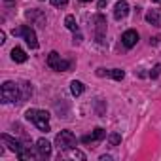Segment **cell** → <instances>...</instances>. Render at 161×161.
Listing matches in <instances>:
<instances>
[{"mask_svg":"<svg viewBox=\"0 0 161 161\" xmlns=\"http://www.w3.org/2000/svg\"><path fill=\"white\" fill-rule=\"evenodd\" d=\"M25 118H27L29 121H32L40 131H44V133L51 131V127H49V112L38 110V108H29V110L25 112Z\"/></svg>","mask_w":161,"mask_h":161,"instance_id":"1","label":"cell"},{"mask_svg":"<svg viewBox=\"0 0 161 161\" xmlns=\"http://www.w3.org/2000/svg\"><path fill=\"white\" fill-rule=\"evenodd\" d=\"M0 99H2L4 104L23 101L21 99V86H17L15 82H4L2 84V89H0Z\"/></svg>","mask_w":161,"mask_h":161,"instance_id":"2","label":"cell"},{"mask_svg":"<svg viewBox=\"0 0 161 161\" xmlns=\"http://www.w3.org/2000/svg\"><path fill=\"white\" fill-rule=\"evenodd\" d=\"M12 34H14V36H23L31 49H36V47H38L36 32H34V29H31L29 25H23V27H19V29H14V31H12Z\"/></svg>","mask_w":161,"mask_h":161,"instance_id":"3","label":"cell"},{"mask_svg":"<svg viewBox=\"0 0 161 161\" xmlns=\"http://www.w3.org/2000/svg\"><path fill=\"white\" fill-rule=\"evenodd\" d=\"M55 144H57L59 152L68 150V148H74V146H76V136H74L72 131H61V133L55 136Z\"/></svg>","mask_w":161,"mask_h":161,"instance_id":"4","label":"cell"},{"mask_svg":"<svg viewBox=\"0 0 161 161\" xmlns=\"http://www.w3.org/2000/svg\"><path fill=\"white\" fill-rule=\"evenodd\" d=\"M47 66L53 68V70H57V72H64V70L70 68V63L64 61V59H61V55L57 51H51L47 55Z\"/></svg>","mask_w":161,"mask_h":161,"instance_id":"5","label":"cell"},{"mask_svg":"<svg viewBox=\"0 0 161 161\" xmlns=\"http://www.w3.org/2000/svg\"><path fill=\"white\" fill-rule=\"evenodd\" d=\"M93 25H95V40L101 46H104V36H106V19H104V15H101V14L95 15Z\"/></svg>","mask_w":161,"mask_h":161,"instance_id":"6","label":"cell"},{"mask_svg":"<svg viewBox=\"0 0 161 161\" xmlns=\"http://www.w3.org/2000/svg\"><path fill=\"white\" fill-rule=\"evenodd\" d=\"M136 42H138V32H136V31L129 29V31H125V32L121 34V44H123L127 49L135 47V46H136Z\"/></svg>","mask_w":161,"mask_h":161,"instance_id":"7","label":"cell"},{"mask_svg":"<svg viewBox=\"0 0 161 161\" xmlns=\"http://www.w3.org/2000/svg\"><path fill=\"white\" fill-rule=\"evenodd\" d=\"M0 140L4 142V146H8L12 152H15V153H19L21 152V148H23V144L17 140V138H14V136H10V135H6V133H2L0 135Z\"/></svg>","mask_w":161,"mask_h":161,"instance_id":"8","label":"cell"},{"mask_svg":"<svg viewBox=\"0 0 161 161\" xmlns=\"http://www.w3.org/2000/svg\"><path fill=\"white\" fill-rule=\"evenodd\" d=\"M36 152H38V157L40 159H47L51 155V144L46 140V138H40L36 142Z\"/></svg>","mask_w":161,"mask_h":161,"instance_id":"9","label":"cell"},{"mask_svg":"<svg viewBox=\"0 0 161 161\" xmlns=\"http://www.w3.org/2000/svg\"><path fill=\"white\" fill-rule=\"evenodd\" d=\"M97 76H108V78H112V80H123L125 78V72L123 70H119V68H112V70H104V68H99L97 70Z\"/></svg>","mask_w":161,"mask_h":161,"instance_id":"10","label":"cell"},{"mask_svg":"<svg viewBox=\"0 0 161 161\" xmlns=\"http://www.w3.org/2000/svg\"><path fill=\"white\" fill-rule=\"evenodd\" d=\"M127 15H129V4L125 0H121V2H118L116 8H114V17L116 19H125Z\"/></svg>","mask_w":161,"mask_h":161,"instance_id":"11","label":"cell"},{"mask_svg":"<svg viewBox=\"0 0 161 161\" xmlns=\"http://www.w3.org/2000/svg\"><path fill=\"white\" fill-rule=\"evenodd\" d=\"M59 157H70V159H80V161H84L86 159V153L84 152H80L74 148H68V150H63V153H59Z\"/></svg>","mask_w":161,"mask_h":161,"instance_id":"12","label":"cell"},{"mask_svg":"<svg viewBox=\"0 0 161 161\" xmlns=\"http://www.w3.org/2000/svg\"><path fill=\"white\" fill-rule=\"evenodd\" d=\"M104 136H106V131H104V129H101V127H97L91 135L84 136L82 140H84V142H97V140H103Z\"/></svg>","mask_w":161,"mask_h":161,"instance_id":"13","label":"cell"},{"mask_svg":"<svg viewBox=\"0 0 161 161\" xmlns=\"http://www.w3.org/2000/svg\"><path fill=\"white\" fill-rule=\"evenodd\" d=\"M146 21L153 27H161V12L159 10H150L146 14Z\"/></svg>","mask_w":161,"mask_h":161,"instance_id":"14","label":"cell"},{"mask_svg":"<svg viewBox=\"0 0 161 161\" xmlns=\"http://www.w3.org/2000/svg\"><path fill=\"white\" fill-rule=\"evenodd\" d=\"M27 17H29V19H34L40 27H46V17H44V14H42L40 10H29V12H27Z\"/></svg>","mask_w":161,"mask_h":161,"instance_id":"15","label":"cell"},{"mask_svg":"<svg viewBox=\"0 0 161 161\" xmlns=\"http://www.w3.org/2000/svg\"><path fill=\"white\" fill-rule=\"evenodd\" d=\"M27 53L21 49V47H14L12 49V61H15V63H27Z\"/></svg>","mask_w":161,"mask_h":161,"instance_id":"16","label":"cell"},{"mask_svg":"<svg viewBox=\"0 0 161 161\" xmlns=\"http://www.w3.org/2000/svg\"><path fill=\"white\" fill-rule=\"evenodd\" d=\"M84 84L82 82H78V80H74V82H70V91H72V95L74 97H80V95H82L84 93Z\"/></svg>","mask_w":161,"mask_h":161,"instance_id":"17","label":"cell"},{"mask_svg":"<svg viewBox=\"0 0 161 161\" xmlns=\"http://www.w3.org/2000/svg\"><path fill=\"white\" fill-rule=\"evenodd\" d=\"M64 25H66V29H68V31H72V32H78V23H76V17H74V15H66V19H64Z\"/></svg>","mask_w":161,"mask_h":161,"instance_id":"18","label":"cell"},{"mask_svg":"<svg viewBox=\"0 0 161 161\" xmlns=\"http://www.w3.org/2000/svg\"><path fill=\"white\" fill-rule=\"evenodd\" d=\"M32 95V87H31V84H21V99H29Z\"/></svg>","mask_w":161,"mask_h":161,"instance_id":"19","label":"cell"},{"mask_svg":"<svg viewBox=\"0 0 161 161\" xmlns=\"http://www.w3.org/2000/svg\"><path fill=\"white\" fill-rule=\"evenodd\" d=\"M121 142V135H118V133H112L110 136H108V144L110 146H118Z\"/></svg>","mask_w":161,"mask_h":161,"instance_id":"20","label":"cell"},{"mask_svg":"<svg viewBox=\"0 0 161 161\" xmlns=\"http://www.w3.org/2000/svg\"><path fill=\"white\" fill-rule=\"evenodd\" d=\"M49 2H51L53 6L61 8V6H66V4H68V0H49Z\"/></svg>","mask_w":161,"mask_h":161,"instance_id":"21","label":"cell"},{"mask_svg":"<svg viewBox=\"0 0 161 161\" xmlns=\"http://www.w3.org/2000/svg\"><path fill=\"white\" fill-rule=\"evenodd\" d=\"M159 74H161V64H157V66H153V70L150 72V76H152V78H157Z\"/></svg>","mask_w":161,"mask_h":161,"instance_id":"22","label":"cell"},{"mask_svg":"<svg viewBox=\"0 0 161 161\" xmlns=\"http://www.w3.org/2000/svg\"><path fill=\"white\" fill-rule=\"evenodd\" d=\"M80 42H82V34L78 31V32H74V44H80Z\"/></svg>","mask_w":161,"mask_h":161,"instance_id":"23","label":"cell"},{"mask_svg":"<svg viewBox=\"0 0 161 161\" xmlns=\"http://www.w3.org/2000/svg\"><path fill=\"white\" fill-rule=\"evenodd\" d=\"M4 42H6V32L0 31V44H4Z\"/></svg>","mask_w":161,"mask_h":161,"instance_id":"24","label":"cell"},{"mask_svg":"<svg viewBox=\"0 0 161 161\" xmlns=\"http://www.w3.org/2000/svg\"><path fill=\"white\" fill-rule=\"evenodd\" d=\"M106 6V0H99V10H103Z\"/></svg>","mask_w":161,"mask_h":161,"instance_id":"25","label":"cell"},{"mask_svg":"<svg viewBox=\"0 0 161 161\" xmlns=\"http://www.w3.org/2000/svg\"><path fill=\"white\" fill-rule=\"evenodd\" d=\"M101 161H112V157L110 155H101Z\"/></svg>","mask_w":161,"mask_h":161,"instance_id":"26","label":"cell"},{"mask_svg":"<svg viewBox=\"0 0 161 161\" xmlns=\"http://www.w3.org/2000/svg\"><path fill=\"white\" fill-rule=\"evenodd\" d=\"M4 2H6V4H10V6H12V4H14V0H4Z\"/></svg>","mask_w":161,"mask_h":161,"instance_id":"27","label":"cell"},{"mask_svg":"<svg viewBox=\"0 0 161 161\" xmlns=\"http://www.w3.org/2000/svg\"><path fill=\"white\" fill-rule=\"evenodd\" d=\"M153 2H155V4H161V0H153Z\"/></svg>","mask_w":161,"mask_h":161,"instance_id":"28","label":"cell"},{"mask_svg":"<svg viewBox=\"0 0 161 161\" xmlns=\"http://www.w3.org/2000/svg\"><path fill=\"white\" fill-rule=\"evenodd\" d=\"M80 2H91V0H80Z\"/></svg>","mask_w":161,"mask_h":161,"instance_id":"29","label":"cell"}]
</instances>
